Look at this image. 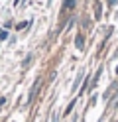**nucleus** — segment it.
I'll use <instances>...</instances> for the list:
<instances>
[{"label":"nucleus","mask_w":118,"mask_h":122,"mask_svg":"<svg viewBox=\"0 0 118 122\" xmlns=\"http://www.w3.org/2000/svg\"><path fill=\"white\" fill-rule=\"evenodd\" d=\"M37 89H39V79L34 83V89H31V93H30V98H28V101L31 102V101H34V97H36V93H37Z\"/></svg>","instance_id":"f257e3e1"},{"label":"nucleus","mask_w":118,"mask_h":122,"mask_svg":"<svg viewBox=\"0 0 118 122\" xmlns=\"http://www.w3.org/2000/svg\"><path fill=\"white\" fill-rule=\"evenodd\" d=\"M77 47H79V49H81V47H83V37H81V36H79V37H77Z\"/></svg>","instance_id":"f03ea898"},{"label":"nucleus","mask_w":118,"mask_h":122,"mask_svg":"<svg viewBox=\"0 0 118 122\" xmlns=\"http://www.w3.org/2000/svg\"><path fill=\"white\" fill-rule=\"evenodd\" d=\"M73 106H75V101H73V102H71V104H69V106H67V112H65V114H69V112H71V110H73Z\"/></svg>","instance_id":"7ed1b4c3"},{"label":"nucleus","mask_w":118,"mask_h":122,"mask_svg":"<svg viewBox=\"0 0 118 122\" xmlns=\"http://www.w3.org/2000/svg\"><path fill=\"white\" fill-rule=\"evenodd\" d=\"M73 2H75V0H67V2H65V8H71V6H73Z\"/></svg>","instance_id":"20e7f679"}]
</instances>
